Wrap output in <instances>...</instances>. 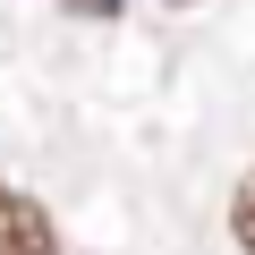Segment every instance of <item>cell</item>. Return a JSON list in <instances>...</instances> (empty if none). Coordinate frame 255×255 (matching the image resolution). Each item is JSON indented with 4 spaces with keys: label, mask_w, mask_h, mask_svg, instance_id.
Masks as SVG:
<instances>
[{
    "label": "cell",
    "mask_w": 255,
    "mask_h": 255,
    "mask_svg": "<svg viewBox=\"0 0 255 255\" xmlns=\"http://www.w3.org/2000/svg\"><path fill=\"white\" fill-rule=\"evenodd\" d=\"M0 255H60L51 213H43L26 187H9V179H0Z\"/></svg>",
    "instance_id": "obj_1"
},
{
    "label": "cell",
    "mask_w": 255,
    "mask_h": 255,
    "mask_svg": "<svg viewBox=\"0 0 255 255\" xmlns=\"http://www.w3.org/2000/svg\"><path fill=\"white\" fill-rule=\"evenodd\" d=\"M230 230H238V247H247V255H255V179H247V187H238V204H230Z\"/></svg>",
    "instance_id": "obj_2"
},
{
    "label": "cell",
    "mask_w": 255,
    "mask_h": 255,
    "mask_svg": "<svg viewBox=\"0 0 255 255\" xmlns=\"http://www.w3.org/2000/svg\"><path fill=\"white\" fill-rule=\"evenodd\" d=\"M68 17H119V0H68Z\"/></svg>",
    "instance_id": "obj_3"
},
{
    "label": "cell",
    "mask_w": 255,
    "mask_h": 255,
    "mask_svg": "<svg viewBox=\"0 0 255 255\" xmlns=\"http://www.w3.org/2000/svg\"><path fill=\"white\" fill-rule=\"evenodd\" d=\"M170 9H196V0H170Z\"/></svg>",
    "instance_id": "obj_4"
}]
</instances>
